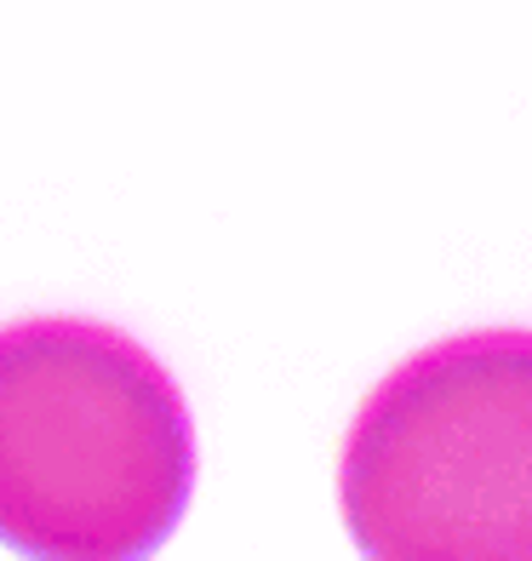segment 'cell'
<instances>
[{
    "label": "cell",
    "instance_id": "obj_1",
    "mask_svg": "<svg viewBox=\"0 0 532 561\" xmlns=\"http://www.w3.org/2000/svg\"><path fill=\"white\" fill-rule=\"evenodd\" d=\"M195 436L172 373L81 316L0 327V545L126 561L177 527Z\"/></svg>",
    "mask_w": 532,
    "mask_h": 561
},
{
    "label": "cell",
    "instance_id": "obj_2",
    "mask_svg": "<svg viewBox=\"0 0 532 561\" xmlns=\"http://www.w3.org/2000/svg\"><path fill=\"white\" fill-rule=\"evenodd\" d=\"M344 522L390 561H532V333L418 350L349 424Z\"/></svg>",
    "mask_w": 532,
    "mask_h": 561
}]
</instances>
